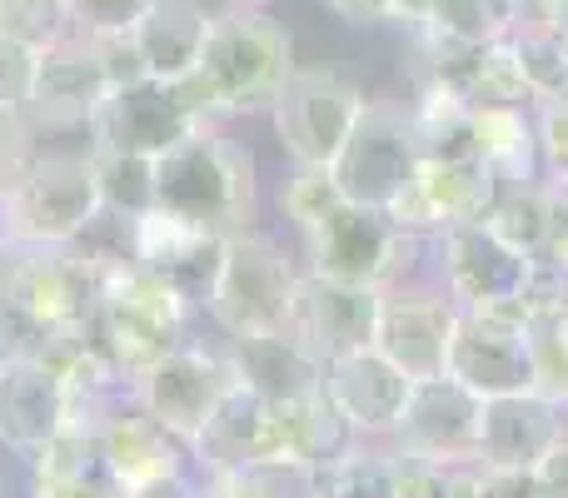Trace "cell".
I'll return each instance as SVG.
<instances>
[{
    "mask_svg": "<svg viewBox=\"0 0 568 498\" xmlns=\"http://www.w3.org/2000/svg\"><path fill=\"white\" fill-rule=\"evenodd\" d=\"M294 75V40L265 6H225L210 16L200 65L185 75L195 105L215 115H255L270 110L284 80Z\"/></svg>",
    "mask_w": 568,
    "mask_h": 498,
    "instance_id": "6da1fadb",
    "label": "cell"
},
{
    "mask_svg": "<svg viewBox=\"0 0 568 498\" xmlns=\"http://www.w3.org/2000/svg\"><path fill=\"white\" fill-rule=\"evenodd\" d=\"M155 210L205 225L215 235H240L255 225V160L245 145L225 140L215 120L190 130L155 155Z\"/></svg>",
    "mask_w": 568,
    "mask_h": 498,
    "instance_id": "7a4b0ae2",
    "label": "cell"
},
{
    "mask_svg": "<svg viewBox=\"0 0 568 498\" xmlns=\"http://www.w3.org/2000/svg\"><path fill=\"white\" fill-rule=\"evenodd\" d=\"M310 274L359 289H399L419 260V235L394 225L389 210H369L354 200H334L310 230H300Z\"/></svg>",
    "mask_w": 568,
    "mask_h": 498,
    "instance_id": "3957f363",
    "label": "cell"
},
{
    "mask_svg": "<svg viewBox=\"0 0 568 498\" xmlns=\"http://www.w3.org/2000/svg\"><path fill=\"white\" fill-rule=\"evenodd\" d=\"M0 294L50 334L95 329L105 299V270L80 245H36L16 240L0 264Z\"/></svg>",
    "mask_w": 568,
    "mask_h": 498,
    "instance_id": "277c9868",
    "label": "cell"
},
{
    "mask_svg": "<svg viewBox=\"0 0 568 498\" xmlns=\"http://www.w3.org/2000/svg\"><path fill=\"white\" fill-rule=\"evenodd\" d=\"M185 319H190V304L150 264L130 260L105 270V299H100L95 329L105 339V349L130 374L150 369L160 354L180 349L185 344Z\"/></svg>",
    "mask_w": 568,
    "mask_h": 498,
    "instance_id": "5b68a950",
    "label": "cell"
},
{
    "mask_svg": "<svg viewBox=\"0 0 568 498\" xmlns=\"http://www.w3.org/2000/svg\"><path fill=\"white\" fill-rule=\"evenodd\" d=\"M294 284H300V270L290 264V254L255 230H240L225 240V260H220L205 309L230 339L270 334L284 329V319H290Z\"/></svg>",
    "mask_w": 568,
    "mask_h": 498,
    "instance_id": "8992f818",
    "label": "cell"
},
{
    "mask_svg": "<svg viewBox=\"0 0 568 498\" xmlns=\"http://www.w3.org/2000/svg\"><path fill=\"white\" fill-rule=\"evenodd\" d=\"M210 125V115L195 105V95L185 90V80H120L105 90V100L95 105V115L85 120L90 150L105 155H150L170 150L175 140H185L190 130Z\"/></svg>",
    "mask_w": 568,
    "mask_h": 498,
    "instance_id": "52a82bcc",
    "label": "cell"
},
{
    "mask_svg": "<svg viewBox=\"0 0 568 498\" xmlns=\"http://www.w3.org/2000/svg\"><path fill=\"white\" fill-rule=\"evenodd\" d=\"M449 379H459L479 399L539 389V364H534L529 324L519 309H454L449 334Z\"/></svg>",
    "mask_w": 568,
    "mask_h": 498,
    "instance_id": "ba28073f",
    "label": "cell"
},
{
    "mask_svg": "<svg viewBox=\"0 0 568 498\" xmlns=\"http://www.w3.org/2000/svg\"><path fill=\"white\" fill-rule=\"evenodd\" d=\"M414 165H419V140H414L409 110L384 105V100H364L349 140L329 160V175L344 200L369 210H389L394 195L409 185Z\"/></svg>",
    "mask_w": 568,
    "mask_h": 498,
    "instance_id": "9c48e42d",
    "label": "cell"
},
{
    "mask_svg": "<svg viewBox=\"0 0 568 498\" xmlns=\"http://www.w3.org/2000/svg\"><path fill=\"white\" fill-rule=\"evenodd\" d=\"M434 245H439V284L454 309H519L529 299L539 260L499 240L484 220L444 230Z\"/></svg>",
    "mask_w": 568,
    "mask_h": 498,
    "instance_id": "30bf717a",
    "label": "cell"
},
{
    "mask_svg": "<svg viewBox=\"0 0 568 498\" xmlns=\"http://www.w3.org/2000/svg\"><path fill=\"white\" fill-rule=\"evenodd\" d=\"M16 240L36 245H75L80 230L95 220L100 185L90 155H60V160H30L26 175L6 190Z\"/></svg>",
    "mask_w": 568,
    "mask_h": 498,
    "instance_id": "8fae6325",
    "label": "cell"
},
{
    "mask_svg": "<svg viewBox=\"0 0 568 498\" xmlns=\"http://www.w3.org/2000/svg\"><path fill=\"white\" fill-rule=\"evenodd\" d=\"M359 110L364 90L354 80L334 75V70H294L275 95V105H270V115H275L280 145L294 155V165L329 170V160L349 140Z\"/></svg>",
    "mask_w": 568,
    "mask_h": 498,
    "instance_id": "7c38bea8",
    "label": "cell"
},
{
    "mask_svg": "<svg viewBox=\"0 0 568 498\" xmlns=\"http://www.w3.org/2000/svg\"><path fill=\"white\" fill-rule=\"evenodd\" d=\"M235 389V369L225 354L200 349V344H180V349L160 354L150 369L135 374V399L150 419H160L180 444L200 434V424L215 414V404Z\"/></svg>",
    "mask_w": 568,
    "mask_h": 498,
    "instance_id": "4fadbf2b",
    "label": "cell"
},
{
    "mask_svg": "<svg viewBox=\"0 0 568 498\" xmlns=\"http://www.w3.org/2000/svg\"><path fill=\"white\" fill-rule=\"evenodd\" d=\"M499 180L474 155H419L409 185L394 195L389 215L419 240H439L444 230L474 225L489 215V200Z\"/></svg>",
    "mask_w": 568,
    "mask_h": 498,
    "instance_id": "5bb4252c",
    "label": "cell"
},
{
    "mask_svg": "<svg viewBox=\"0 0 568 498\" xmlns=\"http://www.w3.org/2000/svg\"><path fill=\"white\" fill-rule=\"evenodd\" d=\"M115 85L105 65V45L95 35H80V30H60L55 40L40 45L36 60V90H30V125H85L95 115V105L105 100V90Z\"/></svg>",
    "mask_w": 568,
    "mask_h": 498,
    "instance_id": "9a60e30c",
    "label": "cell"
},
{
    "mask_svg": "<svg viewBox=\"0 0 568 498\" xmlns=\"http://www.w3.org/2000/svg\"><path fill=\"white\" fill-rule=\"evenodd\" d=\"M379 289H359V284H339L324 274H300L290 299V319L284 334L304 344L320 364L339 359V354L369 349L374 344V324H379Z\"/></svg>",
    "mask_w": 568,
    "mask_h": 498,
    "instance_id": "2e32d148",
    "label": "cell"
},
{
    "mask_svg": "<svg viewBox=\"0 0 568 498\" xmlns=\"http://www.w3.org/2000/svg\"><path fill=\"white\" fill-rule=\"evenodd\" d=\"M479 424H484V399L464 389L459 379L439 374V379L414 384L389 444L399 454H424V459L479 464Z\"/></svg>",
    "mask_w": 568,
    "mask_h": 498,
    "instance_id": "e0dca14e",
    "label": "cell"
},
{
    "mask_svg": "<svg viewBox=\"0 0 568 498\" xmlns=\"http://www.w3.org/2000/svg\"><path fill=\"white\" fill-rule=\"evenodd\" d=\"M414 394V379L389 364L379 349H354L324 364V399L344 419L354 439H389L394 424L404 419V404Z\"/></svg>",
    "mask_w": 568,
    "mask_h": 498,
    "instance_id": "ac0fdd59",
    "label": "cell"
},
{
    "mask_svg": "<svg viewBox=\"0 0 568 498\" xmlns=\"http://www.w3.org/2000/svg\"><path fill=\"white\" fill-rule=\"evenodd\" d=\"M449 334H454V304L449 294H414V289H384L379 324H374V349L389 364H399L414 384L439 379L449 364Z\"/></svg>",
    "mask_w": 568,
    "mask_h": 498,
    "instance_id": "d6986e66",
    "label": "cell"
},
{
    "mask_svg": "<svg viewBox=\"0 0 568 498\" xmlns=\"http://www.w3.org/2000/svg\"><path fill=\"white\" fill-rule=\"evenodd\" d=\"M135 254L165 284H175V294L190 309L195 304L205 309L220 260H225V235H215L205 225H190V220L170 215V210H150V215L135 220Z\"/></svg>",
    "mask_w": 568,
    "mask_h": 498,
    "instance_id": "ffe728a7",
    "label": "cell"
},
{
    "mask_svg": "<svg viewBox=\"0 0 568 498\" xmlns=\"http://www.w3.org/2000/svg\"><path fill=\"white\" fill-rule=\"evenodd\" d=\"M70 424L65 379L36 354L0 359V444L36 459Z\"/></svg>",
    "mask_w": 568,
    "mask_h": 498,
    "instance_id": "44dd1931",
    "label": "cell"
},
{
    "mask_svg": "<svg viewBox=\"0 0 568 498\" xmlns=\"http://www.w3.org/2000/svg\"><path fill=\"white\" fill-rule=\"evenodd\" d=\"M190 459L205 474H225V469H240V464H255V459H284L280 404L260 399V394L235 384V389L215 404V414L200 424L195 439H190Z\"/></svg>",
    "mask_w": 568,
    "mask_h": 498,
    "instance_id": "7402d4cb",
    "label": "cell"
},
{
    "mask_svg": "<svg viewBox=\"0 0 568 498\" xmlns=\"http://www.w3.org/2000/svg\"><path fill=\"white\" fill-rule=\"evenodd\" d=\"M564 429V404L549 399L544 389L484 399L479 464H489V469H534L559 444Z\"/></svg>",
    "mask_w": 568,
    "mask_h": 498,
    "instance_id": "603a6c76",
    "label": "cell"
},
{
    "mask_svg": "<svg viewBox=\"0 0 568 498\" xmlns=\"http://www.w3.org/2000/svg\"><path fill=\"white\" fill-rule=\"evenodd\" d=\"M235 384L270 404H294L324 394V364L304 349L294 334L270 329V334H240L225 349Z\"/></svg>",
    "mask_w": 568,
    "mask_h": 498,
    "instance_id": "cb8c5ba5",
    "label": "cell"
},
{
    "mask_svg": "<svg viewBox=\"0 0 568 498\" xmlns=\"http://www.w3.org/2000/svg\"><path fill=\"white\" fill-rule=\"evenodd\" d=\"M30 469H36L30 498H125V484L105 464L100 429H85V424H65L30 459Z\"/></svg>",
    "mask_w": 568,
    "mask_h": 498,
    "instance_id": "d4e9b609",
    "label": "cell"
},
{
    "mask_svg": "<svg viewBox=\"0 0 568 498\" xmlns=\"http://www.w3.org/2000/svg\"><path fill=\"white\" fill-rule=\"evenodd\" d=\"M210 35V10L200 0H155L130 26V45L150 80H185L200 65Z\"/></svg>",
    "mask_w": 568,
    "mask_h": 498,
    "instance_id": "484cf974",
    "label": "cell"
},
{
    "mask_svg": "<svg viewBox=\"0 0 568 498\" xmlns=\"http://www.w3.org/2000/svg\"><path fill=\"white\" fill-rule=\"evenodd\" d=\"M100 444H105L110 474H115L125 489H135V484H145V479H160V474H180V464H185V444L160 419H150L140 404H130L115 419H105Z\"/></svg>",
    "mask_w": 568,
    "mask_h": 498,
    "instance_id": "4316f807",
    "label": "cell"
},
{
    "mask_svg": "<svg viewBox=\"0 0 568 498\" xmlns=\"http://www.w3.org/2000/svg\"><path fill=\"white\" fill-rule=\"evenodd\" d=\"M524 324H529L534 364H539V389L568 409V274L539 264L524 299Z\"/></svg>",
    "mask_w": 568,
    "mask_h": 498,
    "instance_id": "83f0119b",
    "label": "cell"
},
{
    "mask_svg": "<svg viewBox=\"0 0 568 498\" xmlns=\"http://www.w3.org/2000/svg\"><path fill=\"white\" fill-rule=\"evenodd\" d=\"M474 160L489 170L499 185L509 180H539V125L529 105H484L474 110Z\"/></svg>",
    "mask_w": 568,
    "mask_h": 498,
    "instance_id": "f1b7e54d",
    "label": "cell"
},
{
    "mask_svg": "<svg viewBox=\"0 0 568 498\" xmlns=\"http://www.w3.org/2000/svg\"><path fill=\"white\" fill-rule=\"evenodd\" d=\"M320 498H394V444L349 434L320 464Z\"/></svg>",
    "mask_w": 568,
    "mask_h": 498,
    "instance_id": "f546056e",
    "label": "cell"
},
{
    "mask_svg": "<svg viewBox=\"0 0 568 498\" xmlns=\"http://www.w3.org/2000/svg\"><path fill=\"white\" fill-rule=\"evenodd\" d=\"M205 498H320V464L255 459L225 474H205Z\"/></svg>",
    "mask_w": 568,
    "mask_h": 498,
    "instance_id": "4dcf8cb0",
    "label": "cell"
},
{
    "mask_svg": "<svg viewBox=\"0 0 568 498\" xmlns=\"http://www.w3.org/2000/svg\"><path fill=\"white\" fill-rule=\"evenodd\" d=\"M484 225H489L499 240H509L514 250L539 260L544 235H549V185H544V175L539 180H509V185L494 190Z\"/></svg>",
    "mask_w": 568,
    "mask_h": 498,
    "instance_id": "1f68e13d",
    "label": "cell"
},
{
    "mask_svg": "<svg viewBox=\"0 0 568 498\" xmlns=\"http://www.w3.org/2000/svg\"><path fill=\"white\" fill-rule=\"evenodd\" d=\"M519 16V0H429L419 30L454 45H489V40H509Z\"/></svg>",
    "mask_w": 568,
    "mask_h": 498,
    "instance_id": "d6a6232c",
    "label": "cell"
},
{
    "mask_svg": "<svg viewBox=\"0 0 568 498\" xmlns=\"http://www.w3.org/2000/svg\"><path fill=\"white\" fill-rule=\"evenodd\" d=\"M509 40H514V50H519L524 75H529L534 105L554 100V95H568V30L539 26V20H519Z\"/></svg>",
    "mask_w": 568,
    "mask_h": 498,
    "instance_id": "836d02e7",
    "label": "cell"
},
{
    "mask_svg": "<svg viewBox=\"0 0 568 498\" xmlns=\"http://www.w3.org/2000/svg\"><path fill=\"white\" fill-rule=\"evenodd\" d=\"M90 165H95L100 205L105 210H120L130 220L155 210V160L150 155H105V150H90Z\"/></svg>",
    "mask_w": 568,
    "mask_h": 498,
    "instance_id": "e575fe53",
    "label": "cell"
},
{
    "mask_svg": "<svg viewBox=\"0 0 568 498\" xmlns=\"http://www.w3.org/2000/svg\"><path fill=\"white\" fill-rule=\"evenodd\" d=\"M479 464H444L394 449V498H474Z\"/></svg>",
    "mask_w": 568,
    "mask_h": 498,
    "instance_id": "d590c367",
    "label": "cell"
},
{
    "mask_svg": "<svg viewBox=\"0 0 568 498\" xmlns=\"http://www.w3.org/2000/svg\"><path fill=\"white\" fill-rule=\"evenodd\" d=\"M150 6H155V0H60L65 26L80 30V35H95V40L125 35Z\"/></svg>",
    "mask_w": 568,
    "mask_h": 498,
    "instance_id": "8d00e7d4",
    "label": "cell"
},
{
    "mask_svg": "<svg viewBox=\"0 0 568 498\" xmlns=\"http://www.w3.org/2000/svg\"><path fill=\"white\" fill-rule=\"evenodd\" d=\"M36 60L40 45L26 35H10L0 30V105L6 110H30V90H36Z\"/></svg>",
    "mask_w": 568,
    "mask_h": 498,
    "instance_id": "74e56055",
    "label": "cell"
},
{
    "mask_svg": "<svg viewBox=\"0 0 568 498\" xmlns=\"http://www.w3.org/2000/svg\"><path fill=\"white\" fill-rule=\"evenodd\" d=\"M334 200H344V195H339V185H334L329 170L324 165H294L290 185H284V215L294 220V230H310Z\"/></svg>",
    "mask_w": 568,
    "mask_h": 498,
    "instance_id": "f35d334b",
    "label": "cell"
},
{
    "mask_svg": "<svg viewBox=\"0 0 568 498\" xmlns=\"http://www.w3.org/2000/svg\"><path fill=\"white\" fill-rule=\"evenodd\" d=\"M534 125H539L544 180H568V95L539 100L534 105Z\"/></svg>",
    "mask_w": 568,
    "mask_h": 498,
    "instance_id": "ab89813d",
    "label": "cell"
},
{
    "mask_svg": "<svg viewBox=\"0 0 568 498\" xmlns=\"http://www.w3.org/2000/svg\"><path fill=\"white\" fill-rule=\"evenodd\" d=\"M0 30L45 45L65 30V10H60V0H0Z\"/></svg>",
    "mask_w": 568,
    "mask_h": 498,
    "instance_id": "60d3db41",
    "label": "cell"
},
{
    "mask_svg": "<svg viewBox=\"0 0 568 498\" xmlns=\"http://www.w3.org/2000/svg\"><path fill=\"white\" fill-rule=\"evenodd\" d=\"M30 135H36V125H30L20 110L0 105V190H10L20 175H26V165H30Z\"/></svg>",
    "mask_w": 568,
    "mask_h": 498,
    "instance_id": "b9f144b4",
    "label": "cell"
},
{
    "mask_svg": "<svg viewBox=\"0 0 568 498\" xmlns=\"http://www.w3.org/2000/svg\"><path fill=\"white\" fill-rule=\"evenodd\" d=\"M549 185V235H544L539 264L568 274V180H544Z\"/></svg>",
    "mask_w": 568,
    "mask_h": 498,
    "instance_id": "7bdbcfd3",
    "label": "cell"
},
{
    "mask_svg": "<svg viewBox=\"0 0 568 498\" xmlns=\"http://www.w3.org/2000/svg\"><path fill=\"white\" fill-rule=\"evenodd\" d=\"M474 498H544V494H539L534 469H489V464H479Z\"/></svg>",
    "mask_w": 568,
    "mask_h": 498,
    "instance_id": "ee69618b",
    "label": "cell"
},
{
    "mask_svg": "<svg viewBox=\"0 0 568 498\" xmlns=\"http://www.w3.org/2000/svg\"><path fill=\"white\" fill-rule=\"evenodd\" d=\"M534 479H539L544 498H568V429L559 434V444L534 464Z\"/></svg>",
    "mask_w": 568,
    "mask_h": 498,
    "instance_id": "f6af8a7d",
    "label": "cell"
},
{
    "mask_svg": "<svg viewBox=\"0 0 568 498\" xmlns=\"http://www.w3.org/2000/svg\"><path fill=\"white\" fill-rule=\"evenodd\" d=\"M125 498H205V489L185 479V474H160V479H145L135 489H125Z\"/></svg>",
    "mask_w": 568,
    "mask_h": 498,
    "instance_id": "bcb514c9",
    "label": "cell"
},
{
    "mask_svg": "<svg viewBox=\"0 0 568 498\" xmlns=\"http://www.w3.org/2000/svg\"><path fill=\"white\" fill-rule=\"evenodd\" d=\"M344 26H384V0H324Z\"/></svg>",
    "mask_w": 568,
    "mask_h": 498,
    "instance_id": "7dc6e473",
    "label": "cell"
},
{
    "mask_svg": "<svg viewBox=\"0 0 568 498\" xmlns=\"http://www.w3.org/2000/svg\"><path fill=\"white\" fill-rule=\"evenodd\" d=\"M424 16H429V0H384V20H394V26L419 30Z\"/></svg>",
    "mask_w": 568,
    "mask_h": 498,
    "instance_id": "c3c4849f",
    "label": "cell"
},
{
    "mask_svg": "<svg viewBox=\"0 0 568 498\" xmlns=\"http://www.w3.org/2000/svg\"><path fill=\"white\" fill-rule=\"evenodd\" d=\"M10 245H16V220H10V200H6V190H0V264H6Z\"/></svg>",
    "mask_w": 568,
    "mask_h": 498,
    "instance_id": "681fc988",
    "label": "cell"
},
{
    "mask_svg": "<svg viewBox=\"0 0 568 498\" xmlns=\"http://www.w3.org/2000/svg\"><path fill=\"white\" fill-rule=\"evenodd\" d=\"M220 6H270V0H220Z\"/></svg>",
    "mask_w": 568,
    "mask_h": 498,
    "instance_id": "f907efd6",
    "label": "cell"
}]
</instances>
